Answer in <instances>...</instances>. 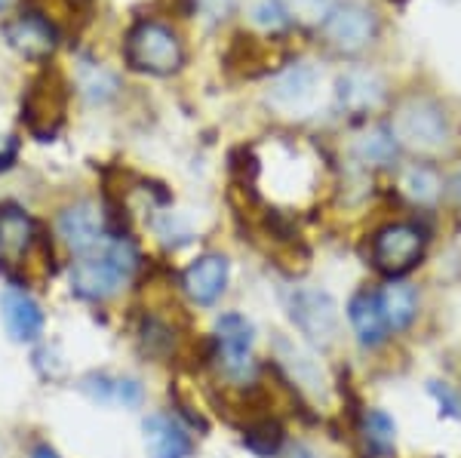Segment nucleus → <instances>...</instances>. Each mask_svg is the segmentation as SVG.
<instances>
[{"label":"nucleus","instance_id":"obj_1","mask_svg":"<svg viewBox=\"0 0 461 458\" xmlns=\"http://www.w3.org/2000/svg\"><path fill=\"white\" fill-rule=\"evenodd\" d=\"M139 271V253L130 240L108 238L99 249L77 256L71 265V290L89 301H105Z\"/></svg>","mask_w":461,"mask_h":458},{"label":"nucleus","instance_id":"obj_2","mask_svg":"<svg viewBox=\"0 0 461 458\" xmlns=\"http://www.w3.org/2000/svg\"><path fill=\"white\" fill-rule=\"evenodd\" d=\"M391 132L397 145H406L412 151H443L452 139V127L446 111L428 95H412L397 108L391 123Z\"/></svg>","mask_w":461,"mask_h":458},{"label":"nucleus","instance_id":"obj_3","mask_svg":"<svg viewBox=\"0 0 461 458\" xmlns=\"http://www.w3.org/2000/svg\"><path fill=\"white\" fill-rule=\"evenodd\" d=\"M126 62H130V68L142 74L167 77V74H176L182 68L185 49L173 28H167L163 22L145 19L132 25V31L126 34Z\"/></svg>","mask_w":461,"mask_h":458},{"label":"nucleus","instance_id":"obj_4","mask_svg":"<svg viewBox=\"0 0 461 458\" xmlns=\"http://www.w3.org/2000/svg\"><path fill=\"white\" fill-rule=\"evenodd\" d=\"M323 37L336 53L357 56L378 37V19L363 4H339L326 13Z\"/></svg>","mask_w":461,"mask_h":458},{"label":"nucleus","instance_id":"obj_5","mask_svg":"<svg viewBox=\"0 0 461 458\" xmlns=\"http://www.w3.org/2000/svg\"><path fill=\"white\" fill-rule=\"evenodd\" d=\"M421 256H425V231L409 225V221L384 225L373 238V262L388 277L406 274L409 268L421 262Z\"/></svg>","mask_w":461,"mask_h":458},{"label":"nucleus","instance_id":"obj_6","mask_svg":"<svg viewBox=\"0 0 461 458\" xmlns=\"http://www.w3.org/2000/svg\"><path fill=\"white\" fill-rule=\"evenodd\" d=\"M289 317L299 332L314 345H332L339 336V308L330 292L323 290H295L289 299Z\"/></svg>","mask_w":461,"mask_h":458},{"label":"nucleus","instance_id":"obj_7","mask_svg":"<svg viewBox=\"0 0 461 458\" xmlns=\"http://www.w3.org/2000/svg\"><path fill=\"white\" fill-rule=\"evenodd\" d=\"M215 342H219V366L228 379L249 382L256 373L252 360V323L243 314H225L215 323Z\"/></svg>","mask_w":461,"mask_h":458},{"label":"nucleus","instance_id":"obj_8","mask_svg":"<svg viewBox=\"0 0 461 458\" xmlns=\"http://www.w3.org/2000/svg\"><path fill=\"white\" fill-rule=\"evenodd\" d=\"M4 37L19 56L34 58V62L50 58L59 47V28L41 13H22L13 22H6Z\"/></svg>","mask_w":461,"mask_h":458},{"label":"nucleus","instance_id":"obj_9","mask_svg":"<svg viewBox=\"0 0 461 458\" xmlns=\"http://www.w3.org/2000/svg\"><path fill=\"white\" fill-rule=\"evenodd\" d=\"M37 238H41L37 221L25 210H19V206L0 210V265H6V268L22 265L37 247Z\"/></svg>","mask_w":461,"mask_h":458},{"label":"nucleus","instance_id":"obj_10","mask_svg":"<svg viewBox=\"0 0 461 458\" xmlns=\"http://www.w3.org/2000/svg\"><path fill=\"white\" fill-rule=\"evenodd\" d=\"M59 238L68 243L74 256H86L108 243V231L93 203H77L59 216Z\"/></svg>","mask_w":461,"mask_h":458},{"label":"nucleus","instance_id":"obj_11","mask_svg":"<svg viewBox=\"0 0 461 458\" xmlns=\"http://www.w3.org/2000/svg\"><path fill=\"white\" fill-rule=\"evenodd\" d=\"M182 286L197 305H212L228 286V258L225 256H200L182 274Z\"/></svg>","mask_w":461,"mask_h":458},{"label":"nucleus","instance_id":"obj_12","mask_svg":"<svg viewBox=\"0 0 461 458\" xmlns=\"http://www.w3.org/2000/svg\"><path fill=\"white\" fill-rule=\"evenodd\" d=\"M142 431L145 449L151 458H191V453H194L191 434L173 416H148Z\"/></svg>","mask_w":461,"mask_h":458},{"label":"nucleus","instance_id":"obj_13","mask_svg":"<svg viewBox=\"0 0 461 458\" xmlns=\"http://www.w3.org/2000/svg\"><path fill=\"white\" fill-rule=\"evenodd\" d=\"M0 311H4L6 332L16 342H37L43 332V311L41 305L22 290H6L0 295Z\"/></svg>","mask_w":461,"mask_h":458},{"label":"nucleus","instance_id":"obj_14","mask_svg":"<svg viewBox=\"0 0 461 458\" xmlns=\"http://www.w3.org/2000/svg\"><path fill=\"white\" fill-rule=\"evenodd\" d=\"M339 105L341 111H351V114H366V111H375L384 99V84L382 77L373 71H348L345 77L339 80Z\"/></svg>","mask_w":461,"mask_h":458},{"label":"nucleus","instance_id":"obj_15","mask_svg":"<svg viewBox=\"0 0 461 458\" xmlns=\"http://www.w3.org/2000/svg\"><path fill=\"white\" fill-rule=\"evenodd\" d=\"M317 71L311 68V65H293V68H286L284 74H280L277 80H274L271 86V102L280 108H302L308 105L311 99H314L317 93Z\"/></svg>","mask_w":461,"mask_h":458},{"label":"nucleus","instance_id":"obj_16","mask_svg":"<svg viewBox=\"0 0 461 458\" xmlns=\"http://www.w3.org/2000/svg\"><path fill=\"white\" fill-rule=\"evenodd\" d=\"M348 317H351V327L357 332L366 348H375V345L384 342L388 336V320L382 314V305H378V295L373 292H357L348 305Z\"/></svg>","mask_w":461,"mask_h":458},{"label":"nucleus","instance_id":"obj_17","mask_svg":"<svg viewBox=\"0 0 461 458\" xmlns=\"http://www.w3.org/2000/svg\"><path fill=\"white\" fill-rule=\"evenodd\" d=\"M84 394L95 403H117V406H139L142 403V385L136 379H114V375H86Z\"/></svg>","mask_w":461,"mask_h":458},{"label":"nucleus","instance_id":"obj_18","mask_svg":"<svg viewBox=\"0 0 461 458\" xmlns=\"http://www.w3.org/2000/svg\"><path fill=\"white\" fill-rule=\"evenodd\" d=\"M360 443L363 453L369 458H388L393 455V446H397V431H393V422L384 412L369 409L363 412L360 418Z\"/></svg>","mask_w":461,"mask_h":458},{"label":"nucleus","instance_id":"obj_19","mask_svg":"<svg viewBox=\"0 0 461 458\" xmlns=\"http://www.w3.org/2000/svg\"><path fill=\"white\" fill-rule=\"evenodd\" d=\"M378 305H382V314L388 320V329H406L415 317V290L409 283L391 280L384 292L378 295Z\"/></svg>","mask_w":461,"mask_h":458},{"label":"nucleus","instance_id":"obj_20","mask_svg":"<svg viewBox=\"0 0 461 458\" xmlns=\"http://www.w3.org/2000/svg\"><path fill=\"white\" fill-rule=\"evenodd\" d=\"M397 151H400V145H397V139H393L391 127H373L369 132H363V136L357 139V157L369 166L393 164Z\"/></svg>","mask_w":461,"mask_h":458},{"label":"nucleus","instance_id":"obj_21","mask_svg":"<svg viewBox=\"0 0 461 458\" xmlns=\"http://www.w3.org/2000/svg\"><path fill=\"white\" fill-rule=\"evenodd\" d=\"M400 188H403V194L412 203L430 206V203H437V197H440L443 182H440V175H437V169H430L425 164H415V166H409L403 173Z\"/></svg>","mask_w":461,"mask_h":458},{"label":"nucleus","instance_id":"obj_22","mask_svg":"<svg viewBox=\"0 0 461 458\" xmlns=\"http://www.w3.org/2000/svg\"><path fill=\"white\" fill-rule=\"evenodd\" d=\"M243 443H247L249 453H256L258 458H271V455H277L280 446H284V427L277 422H258L247 431Z\"/></svg>","mask_w":461,"mask_h":458},{"label":"nucleus","instance_id":"obj_23","mask_svg":"<svg viewBox=\"0 0 461 458\" xmlns=\"http://www.w3.org/2000/svg\"><path fill=\"white\" fill-rule=\"evenodd\" d=\"M117 90V80L111 77L108 71H102V68H93V71H86V77H84V93L89 95L93 102H105L111 99Z\"/></svg>","mask_w":461,"mask_h":458},{"label":"nucleus","instance_id":"obj_24","mask_svg":"<svg viewBox=\"0 0 461 458\" xmlns=\"http://www.w3.org/2000/svg\"><path fill=\"white\" fill-rule=\"evenodd\" d=\"M286 16L295 13L302 19H326V13L332 10V0H286Z\"/></svg>","mask_w":461,"mask_h":458},{"label":"nucleus","instance_id":"obj_25","mask_svg":"<svg viewBox=\"0 0 461 458\" xmlns=\"http://www.w3.org/2000/svg\"><path fill=\"white\" fill-rule=\"evenodd\" d=\"M200 6H203L210 19H225L234 10V0H200Z\"/></svg>","mask_w":461,"mask_h":458},{"label":"nucleus","instance_id":"obj_26","mask_svg":"<svg viewBox=\"0 0 461 458\" xmlns=\"http://www.w3.org/2000/svg\"><path fill=\"white\" fill-rule=\"evenodd\" d=\"M13 157H16V139L6 136V139H4V151H0V169L10 166V160H13Z\"/></svg>","mask_w":461,"mask_h":458},{"label":"nucleus","instance_id":"obj_27","mask_svg":"<svg viewBox=\"0 0 461 458\" xmlns=\"http://www.w3.org/2000/svg\"><path fill=\"white\" fill-rule=\"evenodd\" d=\"M32 458H62V455H59L56 449H50V446H34Z\"/></svg>","mask_w":461,"mask_h":458},{"label":"nucleus","instance_id":"obj_28","mask_svg":"<svg viewBox=\"0 0 461 458\" xmlns=\"http://www.w3.org/2000/svg\"><path fill=\"white\" fill-rule=\"evenodd\" d=\"M456 197H458V203H461V173H458V179H456Z\"/></svg>","mask_w":461,"mask_h":458},{"label":"nucleus","instance_id":"obj_29","mask_svg":"<svg viewBox=\"0 0 461 458\" xmlns=\"http://www.w3.org/2000/svg\"><path fill=\"white\" fill-rule=\"evenodd\" d=\"M6 4H10V0H0V10H4V6H6Z\"/></svg>","mask_w":461,"mask_h":458}]
</instances>
